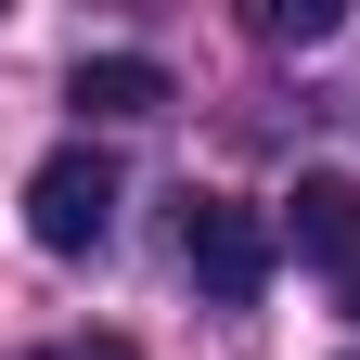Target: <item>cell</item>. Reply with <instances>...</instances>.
<instances>
[{
  "label": "cell",
  "mask_w": 360,
  "mask_h": 360,
  "mask_svg": "<svg viewBox=\"0 0 360 360\" xmlns=\"http://www.w3.org/2000/svg\"><path fill=\"white\" fill-rule=\"evenodd\" d=\"M270 219L257 206H232V193H180V270H193V296L206 309H257L270 296Z\"/></svg>",
  "instance_id": "6da1fadb"
},
{
  "label": "cell",
  "mask_w": 360,
  "mask_h": 360,
  "mask_svg": "<svg viewBox=\"0 0 360 360\" xmlns=\"http://www.w3.org/2000/svg\"><path fill=\"white\" fill-rule=\"evenodd\" d=\"M26 232L52 245V257H103V245H116V167L90 155V142L39 155V180H26Z\"/></svg>",
  "instance_id": "7a4b0ae2"
},
{
  "label": "cell",
  "mask_w": 360,
  "mask_h": 360,
  "mask_svg": "<svg viewBox=\"0 0 360 360\" xmlns=\"http://www.w3.org/2000/svg\"><path fill=\"white\" fill-rule=\"evenodd\" d=\"M283 232H296V257H322V270H360V193H347L335 167H322V180H296V219H283Z\"/></svg>",
  "instance_id": "3957f363"
},
{
  "label": "cell",
  "mask_w": 360,
  "mask_h": 360,
  "mask_svg": "<svg viewBox=\"0 0 360 360\" xmlns=\"http://www.w3.org/2000/svg\"><path fill=\"white\" fill-rule=\"evenodd\" d=\"M65 103H90V116H155V103H167V65H155V52H90V65L65 77Z\"/></svg>",
  "instance_id": "277c9868"
},
{
  "label": "cell",
  "mask_w": 360,
  "mask_h": 360,
  "mask_svg": "<svg viewBox=\"0 0 360 360\" xmlns=\"http://www.w3.org/2000/svg\"><path fill=\"white\" fill-rule=\"evenodd\" d=\"M257 39H335V0H257Z\"/></svg>",
  "instance_id": "5b68a950"
},
{
  "label": "cell",
  "mask_w": 360,
  "mask_h": 360,
  "mask_svg": "<svg viewBox=\"0 0 360 360\" xmlns=\"http://www.w3.org/2000/svg\"><path fill=\"white\" fill-rule=\"evenodd\" d=\"M39 360H142V347H129V335H52Z\"/></svg>",
  "instance_id": "8992f818"
},
{
  "label": "cell",
  "mask_w": 360,
  "mask_h": 360,
  "mask_svg": "<svg viewBox=\"0 0 360 360\" xmlns=\"http://www.w3.org/2000/svg\"><path fill=\"white\" fill-rule=\"evenodd\" d=\"M347 309H360V270H347Z\"/></svg>",
  "instance_id": "52a82bcc"
}]
</instances>
